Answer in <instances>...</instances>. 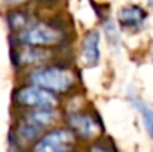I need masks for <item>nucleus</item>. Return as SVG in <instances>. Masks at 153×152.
<instances>
[{
	"label": "nucleus",
	"mask_w": 153,
	"mask_h": 152,
	"mask_svg": "<svg viewBox=\"0 0 153 152\" xmlns=\"http://www.w3.org/2000/svg\"><path fill=\"white\" fill-rule=\"evenodd\" d=\"M27 79L28 84L42 87L55 94H65L71 91L76 85V78L73 72L67 67L56 64H46L31 69L27 75Z\"/></svg>",
	"instance_id": "f257e3e1"
},
{
	"label": "nucleus",
	"mask_w": 153,
	"mask_h": 152,
	"mask_svg": "<svg viewBox=\"0 0 153 152\" xmlns=\"http://www.w3.org/2000/svg\"><path fill=\"white\" fill-rule=\"evenodd\" d=\"M15 36L19 45H31L42 48H56L62 45L67 37L65 31L61 27L42 21H34L31 25H28Z\"/></svg>",
	"instance_id": "f03ea898"
},
{
	"label": "nucleus",
	"mask_w": 153,
	"mask_h": 152,
	"mask_svg": "<svg viewBox=\"0 0 153 152\" xmlns=\"http://www.w3.org/2000/svg\"><path fill=\"white\" fill-rule=\"evenodd\" d=\"M13 101L25 109H53L58 106L55 93L33 84L18 88L13 94Z\"/></svg>",
	"instance_id": "7ed1b4c3"
},
{
	"label": "nucleus",
	"mask_w": 153,
	"mask_h": 152,
	"mask_svg": "<svg viewBox=\"0 0 153 152\" xmlns=\"http://www.w3.org/2000/svg\"><path fill=\"white\" fill-rule=\"evenodd\" d=\"M76 143V134L70 128H53L45 133L33 146V152H70Z\"/></svg>",
	"instance_id": "20e7f679"
},
{
	"label": "nucleus",
	"mask_w": 153,
	"mask_h": 152,
	"mask_svg": "<svg viewBox=\"0 0 153 152\" xmlns=\"http://www.w3.org/2000/svg\"><path fill=\"white\" fill-rule=\"evenodd\" d=\"M13 63L18 67L36 69L40 66L51 64L53 60V48H42L31 45H19L13 51Z\"/></svg>",
	"instance_id": "39448f33"
},
{
	"label": "nucleus",
	"mask_w": 153,
	"mask_h": 152,
	"mask_svg": "<svg viewBox=\"0 0 153 152\" xmlns=\"http://www.w3.org/2000/svg\"><path fill=\"white\" fill-rule=\"evenodd\" d=\"M67 122L70 130H73V133L82 139H92L100 133V124L97 119L83 110L71 112L67 116Z\"/></svg>",
	"instance_id": "423d86ee"
},
{
	"label": "nucleus",
	"mask_w": 153,
	"mask_h": 152,
	"mask_svg": "<svg viewBox=\"0 0 153 152\" xmlns=\"http://www.w3.org/2000/svg\"><path fill=\"white\" fill-rule=\"evenodd\" d=\"M100 31L98 30H89L83 36L82 49H80V58L85 67L92 69L100 64L101 52H100Z\"/></svg>",
	"instance_id": "0eeeda50"
},
{
	"label": "nucleus",
	"mask_w": 153,
	"mask_h": 152,
	"mask_svg": "<svg viewBox=\"0 0 153 152\" xmlns=\"http://www.w3.org/2000/svg\"><path fill=\"white\" fill-rule=\"evenodd\" d=\"M147 12L138 4H128L117 13V22L120 27L128 30H138L144 25Z\"/></svg>",
	"instance_id": "6e6552de"
},
{
	"label": "nucleus",
	"mask_w": 153,
	"mask_h": 152,
	"mask_svg": "<svg viewBox=\"0 0 153 152\" xmlns=\"http://www.w3.org/2000/svg\"><path fill=\"white\" fill-rule=\"evenodd\" d=\"M59 118V112L53 107V109H30L28 112L24 113V119L40 127V128H46L53 125Z\"/></svg>",
	"instance_id": "1a4fd4ad"
},
{
	"label": "nucleus",
	"mask_w": 153,
	"mask_h": 152,
	"mask_svg": "<svg viewBox=\"0 0 153 152\" xmlns=\"http://www.w3.org/2000/svg\"><path fill=\"white\" fill-rule=\"evenodd\" d=\"M128 100L132 104L134 109L138 110V113L141 115V121H143V125L147 131V134L153 139V106H150L149 103L140 99L135 93H128Z\"/></svg>",
	"instance_id": "9d476101"
},
{
	"label": "nucleus",
	"mask_w": 153,
	"mask_h": 152,
	"mask_svg": "<svg viewBox=\"0 0 153 152\" xmlns=\"http://www.w3.org/2000/svg\"><path fill=\"white\" fill-rule=\"evenodd\" d=\"M42 133H43V128H40L22 118V121L15 128V140L21 146H27V145L33 143L34 140H37Z\"/></svg>",
	"instance_id": "9b49d317"
},
{
	"label": "nucleus",
	"mask_w": 153,
	"mask_h": 152,
	"mask_svg": "<svg viewBox=\"0 0 153 152\" xmlns=\"http://www.w3.org/2000/svg\"><path fill=\"white\" fill-rule=\"evenodd\" d=\"M34 21H37L28 10H12L7 16V24L9 28L12 30V33L18 34L21 33L24 28H27L28 25H31Z\"/></svg>",
	"instance_id": "f8f14e48"
},
{
	"label": "nucleus",
	"mask_w": 153,
	"mask_h": 152,
	"mask_svg": "<svg viewBox=\"0 0 153 152\" xmlns=\"http://www.w3.org/2000/svg\"><path fill=\"white\" fill-rule=\"evenodd\" d=\"M104 33H105V37H107V43L110 45L111 49H116V48L120 46V34L117 31L116 24L111 19H107L104 22Z\"/></svg>",
	"instance_id": "ddd939ff"
},
{
	"label": "nucleus",
	"mask_w": 153,
	"mask_h": 152,
	"mask_svg": "<svg viewBox=\"0 0 153 152\" xmlns=\"http://www.w3.org/2000/svg\"><path fill=\"white\" fill-rule=\"evenodd\" d=\"M89 152H110L105 146H101V145H95V146H92L91 148V151Z\"/></svg>",
	"instance_id": "4468645a"
},
{
	"label": "nucleus",
	"mask_w": 153,
	"mask_h": 152,
	"mask_svg": "<svg viewBox=\"0 0 153 152\" xmlns=\"http://www.w3.org/2000/svg\"><path fill=\"white\" fill-rule=\"evenodd\" d=\"M147 1H149V4H150V7H152V9H153V0H147Z\"/></svg>",
	"instance_id": "2eb2a0df"
}]
</instances>
